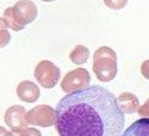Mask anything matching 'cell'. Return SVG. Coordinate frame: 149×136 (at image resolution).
<instances>
[{
  "instance_id": "6da1fadb",
  "label": "cell",
  "mask_w": 149,
  "mask_h": 136,
  "mask_svg": "<svg viewBox=\"0 0 149 136\" xmlns=\"http://www.w3.org/2000/svg\"><path fill=\"white\" fill-rule=\"evenodd\" d=\"M123 114L113 92L93 85L61 98L55 126L59 136H122Z\"/></svg>"
},
{
  "instance_id": "7a4b0ae2",
  "label": "cell",
  "mask_w": 149,
  "mask_h": 136,
  "mask_svg": "<svg viewBox=\"0 0 149 136\" xmlns=\"http://www.w3.org/2000/svg\"><path fill=\"white\" fill-rule=\"evenodd\" d=\"M93 72L103 83L111 82L117 74V56L109 46L97 49L93 56Z\"/></svg>"
},
{
  "instance_id": "3957f363",
  "label": "cell",
  "mask_w": 149,
  "mask_h": 136,
  "mask_svg": "<svg viewBox=\"0 0 149 136\" xmlns=\"http://www.w3.org/2000/svg\"><path fill=\"white\" fill-rule=\"evenodd\" d=\"M34 78L37 79V82L39 83L40 86L45 89H52L59 83L61 78V71L52 61L43 60L36 67Z\"/></svg>"
},
{
  "instance_id": "277c9868",
  "label": "cell",
  "mask_w": 149,
  "mask_h": 136,
  "mask_svg": "<svg viewBox=\"0 0 149 136\" xmlns=\"http://www.w3.org/2000/svg\"><path fill=\"white\" fill-rule=\"evenodd\" d=\"M29 125L49 128L56 124V109L49 104H39L29 109L26 115Z\"/></svg>"
},
{
  "instance_id": "5b68a950",
  "label": "cell",
  "mask_w": 149,
  "mask_h": 136,
  "mask_svg": "<svg viewBox=\"0 0 149 136\" xmlns=\"http://www.w3.org/2000/svg\"><path fill=\"white\" fill-rule=\"evenodd\" d=\"M91 83V74L84 68H76L69 72L61 80V90L66 94H72L87 89Z\"/></svg>"
},
{
  "instance_id": "8992f818",
  "label": "cell",
  "mask_w": 149,
  "mask_h": 136,
  "mask_svg": "<svg viewBox=\"0 0 149 136\" xmlns=\"http://www.w3.org/2000/svg\"><path fill=\"white\" fill-rule=\"evenodd\" d=\"M12 9H14V16L17 23L22 28L32 23L38 15L37 5L31 0H20L15 4V6H12Z\"/></svg>"
},
{
  "instance_id": "52a82bcc",
  "label": "cell",
  "mask_w": 149,
  "mask_h": 136,
  "mask_svg": "<svg viewBox=\"0 0 149 136\" xmlns=\"http://www.w3.org/2000/svg\"><path fill=\"white\" fill-rule=\"evenodd\" d=\"M27 112L24 107L20 106V104H15L8 108V111L5 112L4 120L5 124L8 125L12 131L21 133L27 128V119H26Z\"/></svg>"
},
{
  "instance_id": "ba28073f",
  "label": "cell",
  "mask_w": 149,
  "mask_h": 136,
  "mask_svg": "<svg viewBox=\"0 0 149 136\" xmlns=\"http://www.w3.org/2000/svg\"><path fill=\"white\" fill-rule=\"evenodd\" d=\"M16 94L21 101L27 102V103H33L39 98L40 96V90L38 85L34 84L31 80H23L17 85Z\"/></svg>"
},
{
  "instance_id": "9c48e42d",
  "label": "cell",
  "mask_w": 149,
  "mask_h": 136,
  "mask_svg": "<svg viewBox=\"0 0 149 136\" xmlns=\"http://www.w3.org/2000/svg\"><path fill=\"white\" fill-rule=\"evenodd\" d=\"M117 103H119L120 108L122 109L123 113L126 114H133L136 112H138V109L141 107L138 97L132 92H122L116 97Z\"/></svg>"
},
{
  "instance_id": "30bf717a",
  "label": "cell",
  "mask_w": 149,
  "mask_h": 136,
  "mask_svg": "<svg viewBox=\"0 0 149 136\" xmlns=\"http://www.w3.org/2000/svg\"><path fill=\"white\" fill-rule=\"evenodd\" d=\"M122 136H149V118H141L132 123Z\"/></svg>"
},
{
  "instance_id": "8fae6325",
  "label": "cell",
  "mask_w": 149,
  "mask_h": 136,
  "mask_svg": "<svg viewBox=\"0 0 149 136\" xmlns=\"http://www.w3.org/2000/svg\"><path fill=\"white\" fill-rule=\"evenodd\" d=\"M89 58V49L83 45H76L70 54V60L74 65H83Z\"/></svg>"
},
{
  "instance_id": "7c38bea8",
  "label": "cell",
  "mask_w": 149,
  "mask_h": 136,
  "mask_svg": "<svg viewBox=\"0 0 149 136\" xmlns=\"http://www.w3.org/2000/svg\"><path fill=\"white\" fill-rule=\"evenodd\" d=\"M3 21H4L6 27H9L10 29L15 30V32H18V30H22L23 29L20 26V24L17 23L16 18L14 16V9H12V8H8V9L4 11V14H3Z\"/></svg>"
},
{
  "instance_id": "4fadbf2b",
  "label": "cell",
  "mask_w": 149,
  "mask_h": 136,
  "mask_svg": "<svg viewBox=\"0 0 149 136\" xmlns=\"http://www.w3.org/2000/svg\"><path fill=\"white\" fill-rule=\"evenodd\" d=\"M128 0H104V4L111 10H121L127 5Z\"/></svg>"
},
{
  "instance_id": "5bb4252c",
  "label": "cell",
  "mask_w": 149,
  "mask_h": 136,
  "mask_svg": "<svg viewBox=\"0 0 149 136\" xmlns=\"http://www.w3.org/2000/svg\"><path fill=\"white\" fill-rule=\"evenodd\" d=\"M137 113L139 114V117H142V118H149V97L147 98V101L139 107Z\"/></svg>"
},
{
  "instance_id": "9a60e30c",
  "label": "cell",
  "mask_w": 149,
  "mask_h": 136,
  "mask_svg": "<svg viewBox=\"0 0 149 136\" xmlns=\"http://www.w3.org/2000/svg\"><path fill=\"white\" fill-rule=\"evenodd\" d=\"M21 136H42V134L34 128H26L23 131H21Z\"/></svg>"
},
{
  "instance_id": "2e32d148",
  "label": "cell",
  "mask_w": 149,
  "mask_h": 136,
  "mask_svg": "<svg viewBox=\"0 0 149 136\" xmlns=\"http://www.w3.org/2000/svg\"><path fill=\"white\" fill-rule=\"evenodd\" d=\"M141 73L143 78H146L147 80H149V60H146L141 66Z\"/></svg>"
},
{
  "instance_id": "e0dca14e",
  "label": "cell",
  "mask_w": 149,
  "mask_h": 136,
  "mask_svg": "<svg viewBox=\"0 0 149 136\" xmlns=\"http://www.w3.org/2000/svg\"><path fill=\"white\" fill-rule=\"evenodd\" d=\"M0 131H1V136H21V133H16V131H8V130H5L4 128L0 129Z\"/></svg>"
},
{
  "instance_id": "ac0fdd59",
  "label": "cell",
  "mask_w": 149,
  "mask_h": 136,
  "mask_svg": "<svg viewBox=\"0 0 149 136\" xmlns=\"http://www.w3.org/2000/svg\"><path fill=\"white\" fill-rule=\"evenodd\" d=\"M40 1H44V3H53L55 0H40Z\"/></svg>"
}]
</instances>
